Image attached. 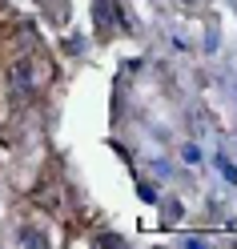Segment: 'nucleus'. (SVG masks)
<instances>
[{
    "mask_svg": "<svg viewBox=\"0 0 237 249\" xmlns=\"http://www.w3.org/2000/svg\"><path fill=\"white\" fill-rule=\"evenodd\" d=\"M28 89H33V65H28V60H12V69H8V92H12V97H24Z\"/></svg>",
    "mask_w": 237,
    "mask_h": 249,
    "instance_id": "nucleus-1",
    "label": "nucleus"
},
{
    "mask_svg": "<svg viewBox=\"0 0 237 249\" xmlns=\"http://www.w3.org/2000/svg\"><path fill=\"white\" fill-rule=\"evenodd\" d=\"M20 245H28V249H44L49 241H44L40 229H20Z\"/></svg>",
    "mask_w": 237,
    "mask_h": 249,
    "instance_id": "nucleus-2",
    "label": "nucleus"
},
{
    "mask_svg": "<svg viewBox=\"0 0 237 249\" xmlns=\"http://www.w3.org/2000/svg\"><path fill=\"white\" fill-rule=\"evenodd\" d=\"M217 169H221V177H225L229 185H237V165H233V161H225V157H217Z\"/></svg>",
    "mask_w": 237,
    "mask_h": 249,
    "instance_id": "nucleus-3",
    "label": "nucleus"
},
{
    "mask_svg": "<svg viewBox=\"0 0 237 249\" xmlns=\"http://www.w3.org/2000/svg\"><path fill=\"white\" fill-rule=\"evenodd\" d=\"M97 245H101V249H117V245H125V241L117 237V233H105V237H97Z\"/></svg>",
    "mask_w": 237,
    "mask_h": 249,
    "instance_id": "nucleus-4",
    "label": "nucleus"
}]
</instances>
